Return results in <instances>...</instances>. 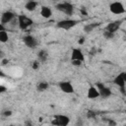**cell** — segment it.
I'll list each match as a JSON object with an SVG mask.
<instances>
[{
  "label": "cell",
  "instance_id": "obj_16",
  "mask_svg": "<svg viewBox=\"0 0 126 126\" xmlns=\"http://www.w3.org/2000/svg\"><path fill=\"white\" fill-rule=\"evenodd\" d=\"M47 57H48V53H47L46 50L41 49V50H39L37 52V59H38L39 62H45Z\"/></svg>",
  "mask_w": 126,
  "mask_h": 126
},
{
  "label": "cell",
  "instance_id": "obj_36",
  "mask_svg": "<svg viewBox=\"0 0 126 126\" xmlns=\"http://www.w3.org/2000/svg\"><path fill=\"white\" fill-rule=\"evenodd\" d=\"M124 126H126V124H125V125H124Z\"/></svg>",
  "mask_w": 126,
  "mask_h": 126
},
{
  "label": "cell",
  "instance_id": "obj_29",
  "mask_svg": "<svg viewBox=\"0 0 126 126\" xmlns=\"http://www.w3.org/2000/svg\"><path fill=\"white\" fill-rule=\"evenodd\" d=\"M7 91V88H5L4 86H1L0 87V93H4V92H6Z\"/></svg>",
  "mask_w": 126,
  "mask_h": 126
},
{
  "label": "cell",
  "instance_id": "obj_9",
  "mask_svg": "<svg viewBox=\"0 0 126 126\" xmlns=\"http://www.w3.org/2000/svg\"><path fill=\"white\" fill-rule=\"evenodd\" d=\"M113 83H114L117 87H119V90H120V92L122 93V94H123V95H126V88H125L126 83L124 82V80L122 79V77L120 76V74H118V75L114 78Z\"/></svg>",
  "mask_w": 126,
  "mask_h": 126
},
{
  "label": "cell",
  "instance_id": "obj_13",
  "mask_svg": "<svg viewBox=\"0 0 126 126\" xmlns=\"http://www.w3.org/2000/svg\"><path fill=\"white\" fill-rule=\"evenodd\" d=\"M87 96L90 99H94V98H96V97L100 96L97 88L94 87V86H90L89 89H88V92H87Z\"/></svg>",
  "mask_w": 126,
  "mask_h": 126
},
{
  "label": "cell",
  "instance_id": "obj_19",
  "mask_svg": "<svg viewBox=\"0 0 126 126\" xmlns=\"http://www.w3.org/2000/svg\"><path fill=\"white\" fill-rule=\"evenodd\" d=\"M0 41L3 43L8 41V33L6 32H0Z\"/></svg>",
  "mask_w": 126,
  "mask_h": 126
},
{
  "label": "cell",
  "instance_id": "obj_10",
  "mask_svg": "<svg viewBox=\"0 0 126 126\" xmlns=\"http://www.w3.org/2000/svg\"><path fill=\"white\" fill-rule=\"evenodd\" d=\"M15 18H16V15L12 11H6L1 16V24L5 25V24H8V23H11Z\"/></svg>",
  "mask_w": 126,
  "mask_h": 126
},
{
  "label": "cell",
  "instance_id": "obj_23",
  "mask_svg": "<svg viewBox=\"0 0 126 126\" xmlns=\"http://www.w3.org/2000/svg\"><path fill=\"white\" fill-rule=\"evenodd\" d=\"M38 67H39V63H38V61H34V62L32 64V68L34 69V70L38 69Z\"/></svg>",
  "mask_w": 126,
  "mask_h": 126
},
{
  "label": "cell",
  "instance_id": "obj_20",
  "mask_svg": "<svg viewBox=\"0 0 126 126\" xmlns=\"http://www.w3.org/2000/svg\"><path fill=\"white\" fill-rule=\"evenodd\" d=\"M95 112L94 111H93V110H88V112H87V118H89V119H93V118H94L95 117Z\"/></svg>",
  "mask_w": 126,
  "mask_h": 126
},
{
  "label": "cell",
  "instance_id": "obj_18",
  "mask_svg": "<svg viewBox=\"0 0 126 126\" xmlns=\"http://www.w3.org/2000/svg\"><path fill=\"white\" fill-rule=\"evenodd\" d=\"M48 87H49L48 83H46V82H39V83L36 85V90H37L38 92H43V91L47 90Z\"/></svg>",
  "mask_w": 126,
  "mask_h": 126
},
{
  "label": "cell",
  "instance_id": "obj_26",
  "mask_svg": "<svg viewBox=\"0 0 126 126\" xmlns=\"http://www.w3.org/2000/svg\"><path fill=\"white\" fill-rule=\"evenodd\" d=\"M83 125V120L81 118H78L77 122H76V126H82Z\"/></svg>",
  "mask_w": 126,
  "mask_h": 126
},
{
  "label": "cell",
  "instance_id": "obj_35",
  "mask_svg": "<svg viewBox=\"0 0 126 126\" xmlns=\"http://www.w3.org/2000/svg\"><path fill=\"white\" fill-rule=\"evenodd\" d=\"M9 126H15V125H9Z\"/></svg>",
  "mask_w": 126,
  "mask_h": 126
},
{
  "label": "cell",
  "instance_id": "obj_30",
  "mask_svg": "<svg viewBox=\"0 0 126 126\" xmlns=\"http://www.w3.org/2000/svg\"><path fill=\"white\" fill-rule=\"evenodd\" d=\"M81 13H82L83 15H88V12L84 9V7H82V8H81Z\"/></svg>",
  "mask_w": 126,
  "mask_h": 126
},
{
  "label": "cell",
  "instance_id": "obj_5",
  "mask_svg": "<svg viewBox=\"0 0 126 126\" xmlns=\"http://www.w3.org/2000/svg\"><path fill=\"white\" fill-rule=\"evenodd\" d=\"M109 10H110V12H111L112 14H114V15H121V14H124V13L126 12V10H125L123 4H122L121 2H117V1L110 3V5H109Z\"/></svg>",
  "mask_w": 126,
  "mask_h": 126
},
{
  "label": "cell",
  "instance_id": "obj_25",
  "mask_svg": "<svg viewBox=\"0 0 126 126\" xmlns=\"http://www.w3.org/2000/svg\"><path fill=\"white\" fill-rule=\"evenodd\" d=\"M107 122H108V126H116V121H114L112 119H108Z\"/></svg>",
  "mask_w": 126,
  "mask_h": 126
},
{
  "label": "cell",
  "instance_id": "obj_8",
  "mask_svg": "<svg viewBox=\"0 0 126 126\" xmlns=\"http://www.w3.org/2000/svg\"><path fill=\"white\" fill-rule=\"evenodd\" d=\"M122 22H123L122 20H117V21H113V22L107 24L106 27H105V31L106 32H109L111 33H114L116 31L119 30V28L121 27Z\"/></svg>",
  "mask_w": 126,
  "mask_h": 126
},
{
  "label": "cell",
  "instance_id": "obj_2",
  "mask_svg": "<svg viewBox=\"0 0 126 126\" xmlns=\"http://www.w3.org/2000/svg\"><path fill=\"white\" fill-rule=\"evenodd\" d=\"M78 23H79V22H78L77 20H73V19H64V20H61V21L57 22L56 27L59 28V29L68 31V30L74 28Z\"/></svg>",
  "mask_w": 126,
  "mask_h": 126
},
{
  "label": "cell",
  "instance_id": "obj_7",
  "mask_svg": "<svg viewBox=\"0 0 126 126\" xmlns=\"http://www.w3.org/2000/svg\"><path fill=\"white\" fill-rule=\"evenodd\" d=\"M59 89L65 94H73L75 92L73 85L68 81H62L59 83Z\"/></svg>",
  "mask_w": 126,
  "mask_h": 126
},
{
  "label": "cell",
  "instance_id": "obj_33",
  "mask_svg": "<svg viewBox=\"0 0 126 126\" xmlns=\"http://www.w3.org/2000/svg\"><path fill=\"white\" fill-rule=\"evenodd\" d=\"M95 52H96L95 47H93V48H92V50H91V54H92V55H94V54H95Z\"/></svg>",
  "mask_w": 126,
  "mask_h": 126
},
{
  "label": "cell",
  "instance_id": "obj_17",
  "mask_svg": "<svg viewBox=\"0 0 126 126\" xmlns=\"http://www.w3.org/2000/svg\"><path fill=\"white\" fill-rule=\"evenodd\" d=\"M99 26V23H92V24H87L85 27H84V32H93V30H94L96 27Z\"/></svg>",
  "mask_w": 126,
  "mask_h": 126
},
{
  "label": "cell",
  "instance_id": "obj_32",
  "mask_svg": "<svg viewBox=\"0 0 126 126\" xmlns=\"http://www.w3.org/2000/svg\"><path fill=\"white\" fill-rule=\"evenodd\" d=\"M84 42H85V38H84V37H81V38L78 40V43H79V44H83Z\"/></svg>",
  "mask_w": 126,
  "mask_h": 126
},
{
  "label": "cell",
  "instance_id": "obj_27",
  "mask_svg": "<svg viewBox=\"0 0 126 126\" xmlns=\"http://www.w3.org/2000/svg\"><path fill=\"white\" fill-rule=\"evenodd\" d=\"M120 76L122 77V79H123L124 82L126 83V72H122V73H120Z\"/></svg>",
  "mask_w": 126,
  "mask_h": 126
},
{
  "label": "cell",
  "instance_id": "obj_12",
  "mask_svg": "<svg viewBox=\"0 0 126 126\" xmlns=\"http://www.w3.org/2000/svg\"><path fill=\"white\" fill-rule=\"evenodd\" d=\"M23 41H24V43H25L28 47H30V48H35V46L37 45L36 39H35L32 35H31V34L25 35V36L23 37Z\"/></svg>",
  "mask_w": 126,
  "mask_h": 126
},
{
  "label": "cell",
  "instance_id": "obj_6",
  "mask_svg": "<svg viewBox=\"0 0 126 126\" xmlns=\"http://www.w3.org/2000/svg\"><path fill=\"white\" fill-rule=\"evenodd\" d=\"M95 87L97 88V90L99 92V95L101 97H103V98H107V97H109L112 94V92H111L110 88L106 87L102 83H96L95 84Z\"/></svg>",
  "mask_w": 126,
  "mask_h": 126
},
{
  "label": "cell",
  "instance_id": "obj_14",
  "mask_svg": "<svg viewBox=\"0 0 126 126\" xmlns=\"http://www.w3.org/2000/svg\"><path fill=\"white\" fill-rule=\"evenodd\" d=\"M40 15H41L43 18L48 19V18L51 17L52 11H51V9H50L49 7H47V6H42V7L40 8Z\"/></svg>",
  "mask_w": 126,
  "mask_h": 126
},
{
  "label": "cell",
  "instance_id": "obj_21",
  "mask_svg": "<svg viewBox=\"0 0 126 126\" xmlns=\"http://www.w3.org/2000/svg\"><path fill=\"white\" fill-rule=\"evenodd\" d=\"M103 36H104L106 39H111V38L114 36V33H111V32L105 31V32H103Z\"/></svg>",
  "mask_w": 126,
  "mask_h": 126
},
{
  "label": "cell",
  "instance_id": "obj_11",
  "mask_svg": "<svg viewBox=\"0 0 126 126\" xmlns=\"http://www.w3.org/2000/svg\"><path fill=\"white\" fill-rule=\"evenodd\" d=\"M71 60H79L84 62L85 61V55L83 51L80 48H73L71 53Z\"/></svg>",
  "mask_w": 126,
  "mask_h": 126
},
{
  "label": "cell",
  "instance_id": "obj_31",
  "mask_svg": "<svg viewBox=\"0 0 126 126\" xmlns=\"http://www.w3.org/2000/svg\"><path fill=\"white\" fill-rule=\"evenodd\" d=\"M0 32H6V29H5L4 25H2V24H0Z\"/></svg>",
  "mask_w": 126,
  "mask_h": 126
},
{
  "label": "cell",
  "instance_id": "obj_15",
  "mask_svg": "<svg viewBox=\"0 0 126 126\" xmlns=\"http://www.w3.org/2000/svg\"><path fill=\"white\" fill-rule=\"evenodd\" d=\"M38 3L35 2V1H28L26 4H25V9L29 12H32L35 10V8L37 7Z\"/></svg>",
  "mask_w": 126,
  "mask_h": 126
},
{
  "label": "cell",
  "instance_id": "obj_4",
  "mask_svg": "<svg viewBox=\"0 0 126 126\" xmlns=\"http://www.w3.org/2000/svg\"><path fill=\"white\" fill-rule=\"evenodd\" d=\"M33 24V21L27 17L26 15H19L18 16V26L21 30H27Z\"/></svg>",
  "mask_w": 126,
  "mask_h": 126
},
{
  "label": "cell",
  "instance_id": "obj_1",
  "mask_svg": "<svg viewBox=\"0 0 126 126\" xmlns=\"http://www.w3.org/2000/svg\"><path fill=\"white\" fill-rule=\"evenodd\" d=\"M56 10L66 14L67 16H72L74 14V6L70 2H61L55 5Z\"/></svg>",
  "mask_w": 126,
  "mask_h": 126
},
{
  "label": "cell",
  "instance_id": "obj_22",
  "mask_svg": "<svg viewBox=\"0 0 126 126\" xmlns=\"http://www.w3.org/2000/svg\"><path fill=\"white\" fill-rule=\"evenodd\" d=\"M2 115L5 116V117H8V116H11L12 115V111L11 110H5L2 112Z\"/></svg>",
  "mask_w": 126,
  "mask_h": 126
},
{
  "label": "cell",
  "instance_id": "obj_24",
  "mask_svg": "<svg viewBox=\"0 0 126 126\" xmlns=\"http://www.w3.org/2000/svg\"><path fill=\"white\" fill-rule=\"evenodd\" d=\"M72 62V65L74 66H80L82 64V61H79V60H71Z\"/></svg>",
  "mask_w": 126,
  "mask_h": 126
},
{
  "label": "cell",
  "instance_id": "obj_28",
  "mask_svg": "<svg viewBox=\"0 0 126 126\" xmlns=\"http://www.w3.org/2000/svg\"><path fill=\"white\" fill-rule=\"evenodd\" d=\"M25 126H32V121H30V120H27V121L25 122Z\"/></svg>",
  "mask_w": 126,
  "mask_h": 126
},
{
  "label": "cell",
  "instance_id": "obj_3",
  "mask_svg": "<svg viewBox=\"0 0 126 126\" xmlns=\"http://www.w3.org/2000/svg\"><path fill=\"white\" fill-rule=\"evenodd\" d=\"M70 122V118L67 115L63 114H57L53 117L51 124L53 126H67Z\"/></svg>",
  "mask_w": 126,
  "mask_h": 126
},
{
  "label": "cell",
  "instance_id": "obj_34",
  "mask_svg": "<svg viewBox=\"0 0 126 126\" xmlns=\"http://www.w3.org/2000/svg\"><path fill=\"white\" fill-rule=\"evenodd\" d=\"M8 63V59H2V65L4 66V65H6Z\"/></svg>",
  "mask_w": 126,
  "mask_h": 126
}]
</instances>
